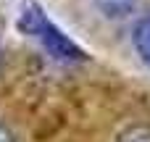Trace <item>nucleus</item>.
<instances>
[{
  "label": "nucleus",
  "instance_id": "1",
  "mask_svg": "<svg viewBox=\"0 0 150 142\" xmlns=\"http://www.w3.org/2000/svg\"><path fill=\"white\" fill-rule=\"evenodd\" d=\"M21 29L29 34V37H37L42 45H45V50L50 53V55H55V58H63V61H79L84 53L58 29V26H53L50 21H47V16L42 13V8L37 5V3H32V0H26L24 3V8H21Z\"/></svg>",
  "mask_w": 150,
  "mask_h": 142
},
{
  "label": "nucleus",
  "instance_id": "2",
  "mask_svg": "<svg viewBox=\"0 0 150 142\" xmlns=\"http://www.w3.org/2000/svg\"><path fill=\"white\" fill-rule=\"evenodd\" d=\"M134 47H137L140 58L150 66V18H142L134 26Z\"/></svg>",
  "mask_w": 150,
  "mask_h": 142
},
{
  "label": "nucleus",
  "instance_id": "3",
  "mask_svg": "<svg viewBox=\"0 0 150 142\" xmlns=\"http://www.w3.org/2000/svg\"><path fill=\"white\" fill-rule=\"evenodd\" d=\"M95 3H98V8H100L108 18H119V16H127V13L134 8L137 0H95Z\"/></svg>",
  "mask_w": 150,
  "mask_h": 142
},
{
  "label": "nucleus",
  "instance_id": "4",
  "mask_svg": "<svg viewBox=\"0 0 150 142\" xmlns=\"http://www.w3.org/2000/svg\"><path fill=\"white\" fill-rule=\"evenodd\" d=\"M116 142H150V126H145V124H132L124 132H119Z\"/></svg>",
  "mask_w": 150,
  "mask_h": 142
},
{
  "label": "nucleus",
  "instance_id": "5",
  "mask_svg": "<svg viewBox=\"0 0 150 142\" xmlns=\"http://www.w3.org/2000/svg\"><path fill=\"white\" fill-rule=\"evenodd\" d=\"M0 142H16V140H13V134H11V129L3 126V124H0Z\"/></svg>",
  "mask_w": 150,
  "mask_h": 142
}]
</instances>
